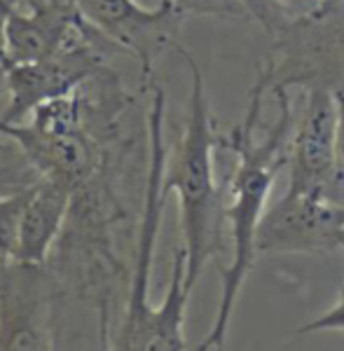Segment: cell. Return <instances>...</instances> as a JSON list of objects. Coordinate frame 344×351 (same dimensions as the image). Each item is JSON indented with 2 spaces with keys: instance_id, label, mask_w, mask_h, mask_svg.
I'll return each mask as SVG.
<instances>
[{
  "instance_id": "obj_1",
  "label": "cell",
  "mask_w": 344,
  "mask_h": 351,
  "mask_svg": "<svg viewBox=\"0 0 344 351\" xmlns=\"http://www.w3.org/2000/svg\"><path fill=\"white\" fill-rule=\"evenodd\" d=\"M265 96H267V89L260 82L253 84L244 120L230 134H221V148L230 150L236 157V167L228 178V188H225L228 190L225 220H228V234L232 241V260L223 269L221 304H218L216 321H213L208 335L195 347L197 351L225 347L236 298H239L241 286L258 258L256 234L265 211H267L269 192H272L281 169L288 167V145L293 124H295L288 89L274 92L276 104H279V117L265 132V138L258 141L256 129L260 124Z\"/></svg>"
},
{
  "instance_id": "obj_2",
  "label": "cell",
  "mask_w": 344,
  "mask_h": 351,
  "mask_svg": "<svg viewBox=\"0 0 344 351\" xmlns=\"http://www.w3.org/2000/svg\"><path fill=\"white\" fill-rule=\"evenodd\" d=\"M190 71V110L188 122L180 134L176 148L169 152L164 169V190L176 192L180 204V234L183 251L188 258L185 284L195 291L197 279L201 276L208 260L225 251V204L228 190L216 185V167L213 157L221 148V134L213 124L211 106L206 99L204 75L193 54L173 43Z\"/></svg>"
},
{
  "instance_id": "obj_3",
  "label": "cell",
  "mask_w": 344,
  "mask_h": 351,
  "mask_svg": "<svg viewBox=\"0 0 344 351\" xmlns=\"http://www.w3.org/2000/svg\"><path fill=\"white\" fill-rule=\"evenodd\" d=\"M260 82L267 94L291 87L344 89V3L291 19L274 33Z\"/></svg>"
},
{
  "instance_id": "obj_4",
  "label": "cell",
  "mask_w": 344,
  "mask_h": 351,
  "mask_svg": "<svg viewBox=\"0 0 344 351\" xmlns=\"http://www.w3.org/2000/svg\"><path fill=\"white\" fill-rule=\"evenodd\" d=\"M150 84V110H148V178H145V199H143V216H140L138 239H136V258H134L132 281H129L127 307L124 319L112 337V349L122 351H140V339L152 314L150 304V274L152 260H155V243L160 237L162 211L169 192L164 190V169H167V143H164V110L167 96L164 89L155 82Z\"/></svg>"
},
{
  "instance_id": "obj_5",
  "label": "cell",
  "mask_w": 344,
  "mask_h": 351,
  "mask_svg": "<svg viewBox=\"0 0 344 351\" xmlns=\"http://www.w3.org/2000/svg\"><path fill=\"white\" fill-rule=\"evenodd\" d=\"M288 190L321 192L344 204V171L337 162V101L330 89H304V106L288 145Z\"/></svg>"
},
{
  "instance_id": "obj_6",
  "label": "cell",
  "mask_w": 344,
  "mask_h": 351,
  "mask_svg": "<svg viewBox=\"0 0 344 351\" xmlns=\"http://www.w3.org/2000/svg\"><path fill=\"white\" fill-rule=\"evenodd\" d=\"M344 241V204L321 192L288 190L265 211L256 234L258 256L330 253Z\"/></svg>"
},
{
  "instance_id": "obj_7",
  "label": "cell",
  "mask_w": 344,
  "mask_h": 351,
  "mask_svg": "<svg viewBox=\"0 0 344 351\" xmlns=\"http://www.w3.org/2000/svg\"><path fill=\"white\" fill-rule=\"evenodd\" d=\"M103 59L94 47V38H84L47 59L28 64H5V92L10 101L0 112V122L21 124L45 101L69 96L94 77Z\"/></svg>"
},
{
  "instance_id": "obj_8",
  "label": "cell",
  "mask_w": 344,
  "mask_h": 351,
  "mask_svg": "<svg viewBox=\"0 0 344 351\" xmlns=\"http://www.w3.org/2000/svg\"><path fill=\"white\" fill-rule=\"evenodd\" d=\"M52 281L45 265L0 260V351H49Z\"/></svg>"
},
{
  "instance_id": "obj_9",
  "label": "cell",
  "mask_w": 344,
  "mask_h": 351,
  "mask_svg": "<svg viewBox=\"0 0 344 351\" xmlns=\"http://www.w3.org/2000/svg\"><path fill=\"white\" fill-rule=\"evenodd\" d=\"M84 19L106 40L136 56L143 80H152V64L160 49L173 47L185 14L171 0L143 8L136 0H75Z\"/></svg>"
},
{
  "instance_id": "obj_10",
  "label": "cell",
  "mask_w": 344,
  "mask_h": 351,
  "mask_svg": "<svg viewBox=\"0 0 344 351\" xmlns=\"http://www.w3.org/2000/svg\"><path fill=\"white\" fill-rule=\"evenodd\" d=\"M97 33V28L82 16L75 0L8 5L5 10L8 61L5 64H28V61L47 59L73 43L94 38Z\"/></svg>"
},
{
  "instance_id": "obj_11",
  "label": "cell",
  "mask_w": 344,
  "mask_h": 351,
  "mask_svg": "<svg viewBox=\"0 0 344 351\" xmlns=\"http://www.w3.org/2000/svg\"><path fill=\"white\" fill-rule=\"evenodd\" d=\"M0 134L12 138L24 150L28 164L38 176H54L69 180L73 188L89 183V176L99 167V150L87 132L45 134L31 124L0 122Z\"/></svg>"
},
{
  "instance_id": "obj_12",
  "label": "cell",
  "mask_w": 344,
  "mask_h": 351,
  "mask_svg": "<svg viewBox=\"0 0 344 351\" xmlns=\"http://www.w3.org/2000/svg\"><path fill=\"white\" fill-rule=\"evenodd\" d=\"M75 188L64 178L38 176L31 183V197L21 216L16 260L33 265H45L56 237L64 228L73 206Z\"/></svg>"
},
{
  "instance_id": "obj_13",
  "label": "cell",
  "mask_w": 344,
  "mask_h": 351,
  "mask_svg": "<svg viewBox=\"0 0 344 351\" xmlns=\"http://www.w3.org/2000/svg\"><path fill=\"white\" fill-rule=\"evenodd\" d=\"M185 269H188V258L180 246L173 256L169 291L160 307L152 309L148 326L143 330V339H140V351L190 349L188 339H185V309H188L193 288L185 284Z\"/></svg>"
},
{
  "instance_id": "obj_14",
  "label": "cell",
  "mask_w": 344,
  "mask_h": 351,
  "mask_svg": "<svg viewBox=\"0 0 344 351\" xmlns=\"http://www.w3.org/2000/svg\"><path fill=\"white\" fill-rule=\"evenodd\" d=\"M28 197H31V183L0 192V260L16 256L21 216H24Z\"/></svg>"
},
{
  "instance_id": "obj_15",
  "label": "cell",
  "mask_w": 344,
  "mask_h": 351,
  "mask_svg": "<svg viewBox=\"0 0 344 351\" xmlns=\"http://www.w3.org/2000/svg\"><path fill=\"white\" fill-rule=\"evenodd\" d=\"M185 16H218V19H251L241 0H171Z\"/></svg>"
},
{
  "instance_id": "obj_16",
  "label": "cell",
  "mask_w": 344,
  "mask_h": 351,
  "mask_svg": "<svg viewBox=\"0 0 344 351\" xmlns=\"http://www.w3.org/2000/svg\"><path fill=\"white\" fill-rule=\"evenodd\" d=\"M241 3L251 12V19H256L269 36H274L281 26H286L293 19V14L279 0H241Z\"/></svg>"
},
{
  "instance_id": "obj_17",
  "label": "cell",
  "mask_w": 344,
  "mask_h": 351,
  "mask_svg": "<svg viewBox=\"0 0 344 351\" xmlns=\"http://www.w3.org/2000/svg\"><path fill=\"white\" fill-rule=\"evenodd\" d=\"M312 332H344V291L328 311L300 328V335H312Z\"/></svg>"
},
{
  "instance_id": "obj_18",
  "label": "cell",
  "mask_w": 344,
  "mask_h": 351,
  "mask_svg": "<svg viewBox=\"0 0 344 351\" xmlns=\"http://www.w3.org/2000/svg\"><path fill=\"white\" fill-rule=\"evenodd\" d=\"M335 101H337V162H340V169L344 171V89L342 92H335Z\"/></svg>"
},
{
  "instance_id": "obj_19",
  "label": "cell",
  "mask_w": 344,
  "mask_h": 351,
  "mask_svg": "<svg viewBox=\"0 0 344 351\" xmlns=\"http://www.w3.org/2000/svg\"><path fill=\"white\" fill-rule=\"evenodd\" d=\"M293 16H302L309 12H317L321 8V0H279Z\"/></svg>"
},
{
  "instance_id": "obj_20",
  "label": "cell",
  "mask_w": 344,
  "mask_h": 351,
  "mask_svg": "<svg viewBox=\"0 0 344 351\" xmlns=\"http://www.w3.org/2000/svg\"><path fill=\"white\" fill-rule=\"evenodd\" d=\"M5 10H8V3L0 0V66L8 61V36H5Z\"/></svg>"
},
{
  "instance_id": "obj_21",
  "label": "cell",
  "mask_w": 344,
  "mask_h": 351,
  "mask_svg": "<svg viewBox=\"0 0 344 351\" xmlns=\"http://www.w3.org/2000/svg\"><path fill=\"white\" fill-rule=\"evenodd\" d=\"M344 0H321V8L317 10V12H328V10H335L337 5H342Z\"/></svg>"
},
{
  "instance_id": "obj_22",
  "label": "cell",
  "mask_w": 344,
  "mask_h": 351,
  "mask_svg": "<svg viewBox=\"0 0 344 351\" xmlns=\"http://www.w3.org/2000/svg\"><path fill=\"white\" fill-rule=\"evenodd\" d=\"M8 5H36V3H42V0H3Z\"/></svg>"
},
{
  "instance_id": "obj_23",
  "label": "cell",
  "mask_w": 344,
  "mask_h": 351,
  "mask_svg": "<svg viewBox=\"0 0 344 351\" xmlns=\"http://www.w3.org/2000/svg\"><path fill=\"white\" fill-rule=\"evenodd\" d=\"M0 92H5V71H3V66H0Z\"/></svg>"
},
{
  "instance_id": "obj_24",
  "label": "cell",
  "mask_w": 344,
  "mask_h": 351,
  "mask_svg": "<svg viewBox=\"0 0 344 351\" xmlns=\"http://www.w3.org/2000/svg\"><path fill=\"white\" fill-rule=\"evenodd\" d=\"M0 152H5V145L3 143H0Z\"/></svg>"
},
{
  "instance_id": "obj_25",
  "label": "cell",
  "mask_w": 344,
  "mask_h": 351,
  "mask_svg": "<svg viewBox=\"0 0 344 351\" xmlns=\"http://www.w3.org/2000/svg\"><path fill=\"white\" fill-rule=\"evenodd\" d=\"M342 251H344V241H342Z\"/></svg>"
}]
</instances>
